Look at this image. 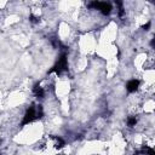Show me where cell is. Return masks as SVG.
I'll list each match as a JSON object with an SVG mask.
<instances>
[{"mask_svg":"<svg viewBox=\"0 0 155 155\" xmlns=\"http://www.w3.org/2000/svg\"><path fill=\"white\" fill-rule=\"evenodd\" d=\"M136 124H137V119L134 118V116H131V118L127 119V126H129V127L136 126Z\"/></svg>","mask_w":155,"mask_h":155,"instance_id":"obj_8","label":"cell"},{"mask_svg":"<svg viewBox=\"0 0 155 155\" xmlns=\"http://www.w3.org/2000/svg\"><path fill=\"white\" fill-rule=\"evenodd\" d=\"M65 70H68V61H67L65 52H63L62 55H61V57L58 58L57 63L52 67V69L49 73H53V72H55L57 75H61V74H62L63 72H65Z\"/></svg>","mask_w":155,"mask_h":155,"instance_id":"obj_2","label":"cell"},{"mask_svg":"<svg viewBox=\"0 0 155 155\" xmlns=\"http://www.w3.org/2000/svg\"><path fill=\"white\" fill-rule=\"evenodd\" d=\"M33 92H34V95L38 98H44V96H45V91L40 85H35L34 87H33Z\"/></svg>","mask_w":155,"mask_h":155,"instance_id":"obj_5","label":"cell"},{"mask_svg":"<svg viewBox=\"0 0 155 155\" xmlns=\"http://www.w3.org/2000/svg\"><path fill=\"white\" fill-rule=\"evenodd\" d=\"M154 43H155V39H152V41H150V46H152V48H154Z\"/></svg>","mask_w":155,"mask_h":155,"instance_id":"obj_11","label":"cell"},{"mask_svg":"<svg viewBox=\"0 0 155 155\" xmlns=\"http://www.w3.org/2000/svg\"><path fill=\"white\" fill-rule=\"evenodd\" d=\"M29 19H30V22H33V23H38L39 22V19L35 16H29Z\"/></svg>","mask_w":155,"mask_h":155,"instance_id":"obj_9","label":"cell"},{"mask_svg":"<svg viewBox=\"0 0 155 155\" xmlns=\"http://www.w3.org/2000/svg\"><path fill=\"white\" fill-rule=\"evenodd\" d=\"M53 139L56 141V148H62V147H64V141L61 138V137H53Z\"/></svg>","mask_w":155,"mask_h":155,"instance_id":"obj_7","label":"cell"},{"mask_svg":"<svg viewBox=\"0 0 155 155\" xmlns=\"http://www.w3.org/2000/svg\"><path fill=\"white\" fill-rule=\"evenodd\" d=\"M89 8L91 9H95V10H99L103 15H109L112 12V5L110 3H102V1H93V3H90L89 4Z\"/></svg>","mask_w":155,"mask_h":155,"instance_id":"obj_3","label":"cell"},{"mask_svg":"<svg viewBox=\"0 0 155 155\" xmlns=\"http://www.w3.org/2000/svg\"><path fill=\"white\" fill-rule=\"evenodd\" d=\"M138 87H139V81L136 80V79H133V80H130V81L127 83L126 90L129 92H136L138 90Z\"/></svg>","mask_w":155,"mask_h":155,"instance_id":"obj_4","label":"cell"},{"mask_svg":"<svg viewBox=\"0 0 155 155\" xmlns=\"http://www.w3.org/2000/svg\"><path fill=\"white\" fill-rule=\"evenodd\" d=\"M44 115V112H43V105L41 104H32L28 109H27L24 116H23V121H22V126L27 125V124H30L32 121H34L35 119H41Z\"/></svg>","mask_w":155,"mask_h":155,"instance_id":"obj_1","label":"cell"},{"mask_svg":"<svg viewBox=\"0 0 155 155\" xmlns=\"http://www.w3.org/2000/svg\"><path fill=\"white\" fill-rule=\"evenodd\" d=\"M141 153L142 154H145V155H155L153 148H149V147H144L142 150H141Z\"/></svg>","mask_w":155,"mask_h":155,"instance_id":"obj_6","label":"cell"},{"mask_svg":"<svg viewBox=\"0 0 155 155\" xmlns=\"http://www.w3.org/2000/svg\"><path fill=\"white\" fill-rule=\"evenodd\" d=\"M150 24H152V23H150V22H148V23H147V24H144V25H143V27H142V28H143V29H144V30H148V29H149V28H150Z\"/></svg>","mask_w":155,"mask_h":155,"instance_id":"obj_10","label":"cell"}]
</instances>
